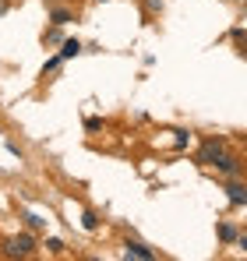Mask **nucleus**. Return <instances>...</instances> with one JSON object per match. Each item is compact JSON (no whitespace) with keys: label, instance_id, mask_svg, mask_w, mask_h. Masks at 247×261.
I'll use <instances>...</instances> for the list:
<instances>
[{"label":"nucleus","instance_id":"obj_1","mask_svg":"<svg viewBox=\"0 0 247 261\" xmlns=\"http://www.w3.org/2000/svg\"><path fill=\"white\" fill-rule=\"evenodd\" d=\"M0 254H4V258H18V261L36 258V254H39V237H36L32 229L14 233V237H4V240H0Z\"/></svg>","mask_w":247,"mask_h":261},{"label":"nucleus","instance_id":"obj_2","mask_svg":"<svg viewBox=\"0 0 247 261\" xmlns=\"http://www.w3.org/2000/svg\"><path fill=\"white\" fill-rule=\"evenodd\" d=\"M226 148H230V138H226V134H205L202 145H198V152H194V163H198L202 170H212Z\"/></svg>","mask_w":247,"mask_h":261},{"label":"nucleus","instance_id":"obj_3","mask_svg":"<svg viewBox=\"0 0 247 261\" xmlns=\"http://www.w3.org/2000/svg\"><path fill=\"white\" fill-rule=\"evenodd\" d=\"M215 173L223 176V180H230V176H247V159L240 152H233V148H226L223 155H219V163L212 166Z\"/></svg>","mask_w":247,"mask_h":261},{"label":"nucleus","instance_id":"obj_4","mask_svg":"<svg viewBox=\"0 0 247 261\" xmlns=\"http://www.w3.org/2000/svg\"><path fill=\"white\" fill-rule=\"evenodd\" d=\"M223 191H226L230 208H247V180H244V176H230V180H223Z\"/></svg>","mask_w":247,"mask_h":261},{"label":"nucleus","instance_id":"obj_5","mask_svg":"<svg viewBox=\"0 0 247 261\" xmlns=\"http://www.w3.org/2000/svg\"><path fill=\"white\" fill-rule=\"evenodd\" d=\"M124 258L156 261V258H159V251H156V247H149V244H145V240H138V237H127V240H124Z\"/></svg>","mask_w":247,"mask_h":261},{"label":"nucleus","instance_id":"obj_6","mask_svg":"<svg viewBox=\"0 0 247 261\" xmlns=\"http://www.w3.org/2000/svg\"><path fill=\"white\" fill-rule=\"evenodd\" d=\"M237 233H240V226H237V222H230V219H223V222L215 226V237H219V244H223V247H233Z\"/></svg>","mask_w":247,"mask_h":261},{"label":"nucleus","instance_id":"obj_7","mask_svg":"<svg viewBox=\"0 0 247 261\" xmlns=\"http://www.w3.org/2000/svg\"><path fill=\"white\" fill-rule=\"evenodd\" d=\"M57 53H60V60L67 64V60H75V57H82V53H85V43H82V39H71V36H67V39L60 43V49H57Z\"/></svg>","mask_w":247,"mask_h":261},{"label":"nucleus","instance_id":"obj_8","mask_svg":"<svg viewBox=\"0 0 247 261\" xmlns=\"http://www.w3.org/2000/svg\"><path fill=\"white\" fill-rule=\"evenodd\" d=\"M230 43H233V49H237L240 57H247V29L244 25H233V29H230Z\"/></svg>","mask_w":247,"mask_h":261},{"label":"nucleus","instance_id":"obj_9","mask_svg":"<svg viewBox=\"0 0 247 261\" xmlns=\"http://www.w3.org/2000/svg\"><path fill=\"white\" fill-rule=\"evenodd\" d=\"M64 39H67L64 36V25H53L50 21V29H42V46H60Z\"/></svg>","mask_w":247,"mask_h":261},{"label":"nucleus","instance_id":"obj_10","mask_svg":"<svg viewBox=\"0 0 247 261\" xmlns=\"http://www.w3.org/2000/svg\"><path fill=\"white\" fill-rule=\"evenodd\" d=\"M50 21L53 25H67V21H75V11L64 7V4H57V7H50Z\"/></svg>","mask_w":247,"mask_h":261},{"label":"nucleus","instance_id":"obj_11","mask_svg":"<svg viewBox=\"0 0 247 261\" xmlns=\"http://www.w3.org/2000/svg\"><path fill=\"white\" fill-rule=\"evenodd\" d=\"M191 141H194V130H187V127H177V130H173V148H177V152H184Z\"/></svg>","mask_w":247,"mask_h":261},{"label":"nucleus","instance_id":"obj_12","mask_svg":"<svg viewBox=\"0 0 247 261\" xmlns=\"http://www.w3.org/2000/svg\"><path fill=\"white\" fill-rule=\"evenodd\" d=\"M21 222H25V229H32V233H42V229H46V219L36 216V212H21Z\"/></svg>","mask_w":247,"mask_h":261},{"label":"nucleus","instance_id":"obj_13","mask_svg":"<svg viewBox=\"0 0 247 261\" xmlns=\"http://www.w3.org/2000/svg\"><path fill=\"white\" fill-rule=\"evenodd\" d=\"M60 67H64V60H60V53H53V57H46V64H42L39 78H50V74H57Z\"/></svg>","mask_w":247,"mask_h":261},{"label":"nucleus","instance_id":"obj_14","mask_svg":"<svg viewBox=\"0 0 247 261\" xmlns=\"http://www.w3.org/2000/svg\"><path fill=\"white\" fill-rule=\"evenodd\" d=\"M82 229H85V233H99V212L85 208V212H82Z\"/></svg>","mask_w":247,"mask_h":261},{"label":"nucleus","instance_id":"obj_15","mask_svg":"<svg viewBox=\"0 0 247 261\" xmlns=\"http://www.w3.org/2000/svg\"><path fill=\"white\" fill-rule=\"evenodd\" d=\"M166 7V0H141V11H145V18H159Z\"/></svg>","mask_w":247,"mask_h":261},{"label":"nucleus","instance_id":"obj_16","mask_svg":"<svg viewBox=\"0 0 247 261\" xmlns=\"http://www.w3.org/2000/svg\"><path fill=\"white\" fill-rule=\"evenodd\" d=\"M46 251H50V254H57V258H60V254H67V244H64V240H60V237H46Z\"/></svg>","mask_w":247,"mask_h":261},{"label":"nucleus","instance_id":"obj_17","mask_svg":"<svg viewBox=\"0 0 247 261\" xmlns=\"http://www.w3.org/2000/svg\"><path fill=\"white\" fill-rule=\"evenodd\" d=\"M85 130L88 134H99V130H106V120L103 117H85Z\"/></svg>","mask_w":247,"mask_h":261},{"label":"nucleus","instance_id":"obj_18","mask_svg":"<svg viewBox=\"0 0 247 261\" xmlns=\"http://www.w3.org/2000/svg\"><path fill=\"white\" fill-rule=\"evenodd\" d=\"M4 148H7V155H14L18 163L25 159V152H21V145H18V141H4Z\"/></svg>","mask_w":247,"mask_h":261},{"label":"nucleus","instance_id":"obj_19","mask_svg":"<svg viewBox=\"0 0 247 261\" xmlns=\"http://www.w3.org/2000/svg\"><path fill=\"white\" fill-rule=\"evenodd\" d=\"M233 247H240V251L247 254V233H237V240H233Z\"/></svg>","mask_w":247,"mask_h":261},{"label":"nucleus","instance_id":"obj_20","mask_svg":"<svg viewBox=\"0 0 247 261\" xmlns=\"http://www.w3.org/2000/svg\"><path fill=\"white\" fill-rule=\"evenodd\" d=\"M95 4H106V0H95Z\"/></svg>","mask_w":247,"mask_h":261},{"label":"nucleus","instance_id":"obj_21","mask_svg":"<svg viewBox=\"0 0 247 261\" xmlns=\"http://www.w3.org/2000/svg\"><path fill=\"white\" fill-rule=\"evenodd\" d=\"M240 4H247V0H240Z\"/></svg>","mask_w":247,"mask_h":261}]
</instances>
